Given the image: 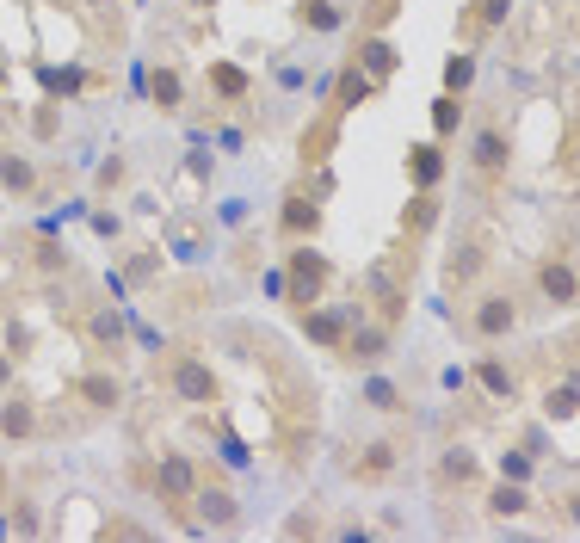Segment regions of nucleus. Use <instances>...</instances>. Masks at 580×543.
I'll use <instances>...</instances> for the list:
<instances>
[{
	"mask_svg": "<svg viewBox=\"0 0 580 543\" xmlns=\"http://www.w3.org/2000/svg\"><path fill=\"white\" fill-rule=\"evenodd\" d=\"M395 13H402V0H365L358 7V31H389Z\"/></svg>",
	"mask_w": 580,
	"mask_h": 543,
	"instance_id": "36",
	"label": "nucleus"
},
{
	"mask_svg": "<svg viewBox=\"0 0 580 543\" xmlns=\"http://www.w3.org/2000/svg\"><path fill=\"white\" fill-rule=\"evenodd\" d=\"M105 537H149V525H136V519H105Z\"/></svg>",
	"mask_w": 580,
	"mask_h": 543,
	"instance_id": "41",
	"label": "nucleus"
},
{
	"mask_svg": "<svg viewBox=\"0 0 580 543\" xmlns=\"http://www.w3.org/2000/svg\"><path fill=\"white\" fill-rule=\"evenodd\" d=\"M75 395L93 414H118L124 408V377L118 371H87V377H75Z\"/></svg>",
	"mask_w": 580,
	"mask_h": 543,
	"instance_id": "19",
	"label": "nucleus"
},
{
	"mask_svg": "<svg viewBox=\"0 0 580 543\" xmlns=\"http://www.w3.org/2000/svg\"><path fill=\"white\" fill-rule=\"evenodd\" d=\"M506 13H513V0H469V13L457 19V31H463V44H482L494 25H506Z\"/></svg>",
	"mask_w": 580,
	"mask_h": 543,
	"instance_id": "21",
	"label": "nucleus"
},
{
	"mask_svg": "<svg viewBox=\"0 0 580 543\" xmlns=\"http://www.w3.org/2000/svg\"><path fill=\"white\" fill-rule=\"evenodd\" d=\"M87 223H93V235H99V241H118V235H124V223H118V210H93Z\"/></svg>",
	"mask_w": 580,
	"mask_h": 543,
	"instance_id": "39",
	"label": "nucleus"
},
{
	"mask_svg": "<svg viewBox=\"0 0 580 543\" xmlns=\"http://www.w3.org/2000/svg\"><path fill=\"white\" fill-rule=\"evenodd\" d=\"M149 99H155V112H186V81H179V68L173 62H161V68H149Z\"/></svg>",
	"mask_w": 580,
	"mask_h": 543,
	"instance_id": "23",
	"label": "nucleus"
},
{
	"mask_svg": "<svg viewBox=\"0 0 580 543\" xmlns=\"http://www.w3.org/2000/svg\"><path fill=\"white\" fill-rule=\"evenodd\" d=\"M0 87H13V68L7 62H0Z\"/></svg>",
	"mask_w": 580,
	"mask_h": 543,
	"instance_id": "45",
	"label": "nucleus"
},
{
	"mask_svg": "<svg viewBox=\"0 0 580 543\" xmlns=\"http://www.w3.org/2000/svg\"><path fill=\"white\" fill-rule=\"evenodd\" d=\"M328 284H334V260H328V253H321L315 241H290V253H284V309L297 315V309L321 303Z\"/></svg>",
	"mask_w": 580,
	"mask_h": 543,
	"instance_id": "2",
	"label": "nucleus"
},
{
	"mask_svg": "<svg viewBox=\"0 0 580 543\" xmlns=\"http://www.w3.org/2000/svg\"><path fill=\"white\" fill-rule=\"evenodd\" d=\"M38 432H44L38 402H31V395H19V389H0V439L25 445V439H38Z\"/></svg>",
	"mask_w": 580,
	"mask_h": 543,
	"instance_id": "11",
	"label": "nucleus"
},
{
	"mask_svg": "<svg viewBox=\"0 0 580 543\" xmlns=\"http://www.w3.org/2000/svg\"><path fill=\"white\" fill-rule=\"evenodd\" d=\"M476 87V50H451L445 56V93H469Z\"/></svg>",
	"mask_w": 580,
	"mask_h": 543,
	"instance_id": "33",
	"label": "nucleus"
},
{
	"mask_svg": "<svg viewBox=\"0 0 580 543\" xmlns=\"http://www.w3.org/2000/svg\"><path fill=\"white\" fill-rule=\"evenodd\" d=\"M500 476H506V482H531V457H525V451H506V457H500Z\"/></svg>",
	"mask_w": 580,
	"mask_h": 543,
	"instance_id": "40",
	"label": "nucleus"
},
{
	"mask_svg": "<svg viewBox=\"0 0 580 543\" xmlns=\"http://www.w3.org/2000/svg\"><path fill=\"white\" fill-rule=\"evenodd\" d=\"M543 414H550V420H574L580 414V383H568V389H543Z\"/></svg>",
	"mask_w": 580,
	"mask_h": 543,
	"instance_id": "35",
	"label": "nucleus"
},
{
	"mask_svg": "<svg viewBox=\"0 0 580 543\" xmlns=\"http://www.w3.org/2000/svg\"><path fill=\"white\" fill-rule=\"evenodd\" d=\"M31 266H38L44 278H68V272H75V260H68V247L56 241V229H44L38 241H31Z\"/></svg>",
	"mask_w": 580,
	"mask_h": 543,
	"instance_id": "28",
	"label": "nucleus"
},
{
	"mask_svg": "<svg viewBox=\"0 0 580 543\" xmlns=\"http://www.w3.org/2000/svg\"><path fill=\"white\" fill-rule=\"evenodd\" d=\"M439 216H445V198L439 192H414L408 210H402V235L408 241H426L432 229H439Z\"/></svg>",
	"mask_w": 580,
	"mask_h": 543,
	"instance_id": "22",
	"label": "nucleus"
},
{
	"mask_svg": "<svg viewBox=\"0 0 580 543\" xmlns=\"http://www.w3.org/2000/svg\"><path fill=\"white\" fill-rule=\"evenodd\" d=\"M358 402L377 408V414H402L408 408V389L395 383V377H365V383H358Z\"/></svg>",
	"mask_w": 580,
	"mask_h": 543,
	"instance_id": "26",
	"label": "nucleus"
},
{
	"mask_svg": "<svg viewBox=\"0 0 580 543\" xmlns=\"http://www.w3.org/2000/svg\"><path fill=\"white\" fill-rule=\"evenodd\" d=\"M445 173H451V155H445L439 136H432V142H414V149H408V179H414V192H439Z\"/></svg>",
	"mask_w": 580,
	"mask_h": 543,
	"instance_id": "16",
	"label": "nucleus"
},
{
	"mask_svg": "<svg viewBox=\"0 0 580 543\" xmlns=\"http://www.w3.org/2000/svg\"><path fill=\"white\" fill-rule=\"evenodd\" d=\"M266 297H278V303H284V266H272V272H266Z\"/></svg>",
	"mask_w": 580,
	"mask_h": 543,
	"instance_id": "42",
	"label": "nucleus"
},
{
	"mask_svg": "<svg viewBox=\"0 0 580 543\" xmlns=\"http://www.w3.org/2000/svg\"><path fill=\"white\" fill-rule=\"evenodd\" d=\"M192 7H198V13H210V7H216V0H192Z\"/></svg>",
	"mask_w": 580,
	"mask_h": 543,
	"instance_id": "46",
	"label": "nucleus"
},
{
	"mask_svg": "<svg viewBox=\"0 0 580 543\" xmlns=\"http://www.w3.org/2000/svg\"><path fill=\"white\" fill-rule=\"evenodd\" d=\"M562 513H568V519L580 525V488H574V494H562Z\"/></svg>",
	"mask_w": 580,
	"mask_h": 543,
	"instance_id": "43",
	"label": "nucleus"
},
{
	"mask_svg": "<svg viewBox=\"0 0 580 543\" xmlns=\"http://www.w3.org/2000/svg\"><path fill=\"white\" fill-rule=\"evenodd\" d=\"M506 167H513V136H506L500 118H482L476 136H469V173H476L482 192H494L500 179H506Z\"/></svg>",
	"mask_w": 580,
	"mask_h": 543,
	"instance_id": "3",
	"label": "nucleus"
},
{
	"mask_svg": "<svg viewBox=\"0 0 580 543\" xmlns=\"http://www.w3.org/2000/svg\"><path fill=\"white\" fill-rule=\"evenodd\" d=\"M482 272H488V247H482V241H457V247L445 253V291H451V297H463Z\"/></svg>",
	"mask_w": 580,
	"mask_h": 543,
	"instance_id": "15",
	"label": "nucleus"
},
{
	"mask_svg": "<svg viewBox=\"0 0 580 543\" xmlns=\"http://www.w3.org/2000/svg\"><path fill=\"white\" fill-rule=\"evenodd\" d=\"M81 334H87L93 352L124 358V309H112V303H87V309H81Z\"/></svg>",
	"mask_w": 580,
	"mask_h": 543,
	"instance_id": "10",
	"label": "nucleus"
},
{
	"mask_svg": "<svg viewBox=\"0 0 580 543\" xmlns=\"http://www.w3.org/2000/svg\"><path fill=\"white\" fill-rule=\"evenodd\" d=\"M297 25L334 38V31H346V13H340V0H297Z\"/></svg>",
	"mask_w": 580,
	"mask_h": 543,
	"instance_id": "27",
	"label": "nucleus"
},
{
	"mask_svg": "<svg viewBox=\"0 0 580 543\" xmlns=\"http://www.w3.org/2000/svg\"><path fill=\"white\" fill-rule=\"evenodd\" d=\"M321 192L315 186H290L284 198H278V241L290 247V241H315L321 235Z\"/></svg>",
	"mask_w": 580,
	"mask_h": 543,
	"instance_id": "5",
	"label": "nucleus"
},
{
	"mask_svg": "<svg viewBox=\"0 0 580 543\" xmlns=\"http://www.w3.org/2000/svg\"><path fill=\"white\" fill-rule=\"evenodd\" d=\"M519 328V303L506 297V291H482L476 303H469V334H476L482 346H494V340H506Z\"/></svg>",
	"mask_w": 580,
	"mask_h": 543,
	"instance_id": "8",
	"label": "nucleus"
},
{
	"mask_svg": "<svg viewBox=\"0 0 580 543\" xmlns=\"http://www.w3.org/2000/svg\"><path fill=\"white\" fill-rule=\"evenodd\" d=\"M31 130H38L44 142H50V136L62 130V112H56V99H44V105H38V112H31Z\"/></svg>",
	"mask_w": 580,
	"mask_h": 543,
	"instance_id": "37",
	"label": "nucleus"
},
{
	"mask_svg": "<svg viewBox=\"0 0 580 543\" xmlns=\"http://www.w3.org/2000/svg\"><path fill=\"white\" fill-rule=\"evenodd\" d=\"M488 513L494 519H519V513H531V494H525V482H494V494H488Z\"/></svg>",
	"mask_w": 580,
	"mask_h": 543,
	"instance_id": "32",
	"label": "nucleus"
},
{
	"mask_svg": "<svg viewBox=\"0 0 580 543\" xmlns=\"http://www.w3.org/2000/svg\"><path fill=\"white\" fill-rule=\"evenodd\" d=\"M204 81H210V93H216L210 105H241V99L253 93L247 68H235V62H210V75H204Z\"/></svg>",
	"mask_w": 580,
	"mask_h": 543,
	"instance_id": "24",
	"label": "nucleus"
},
{
	"mask_svg": "<svg viewBox=\"0 0 580 543\" xmlns=\"http://www.w3.org/2000/svg\"><path fill=\"white\" fill-rule=\"evenodd\" d=\"M0 389H13V352H0Z\"/></svg>",
	"mask_w": 580,
	"mask_h": 543,
	"instance_id": "44",
	"label": "nucleus"
},
{
	"mask_svg": "<svg viewBox=\"0 0 580 543\" xmlns=\"http://www.w3.org/2000/svg\"><path fill=\"white\" fill-rule=\"evenodd\" d=\"M315 531H321L315 506H303V513H290V519H284V537H315Z\"/></svg>",
	"mask_w": 580,
	"mask_h": 543,
	"instance_id": "38",
	"label": "nucleus"
},
{
	"mask_svg": "<svg viewBox=\"0 0 580 543\" xmlns=\"http://www.w3.org/2000/svg\"><path fill=\"white\" fill-rule=\"evenodd\" d=\"M297 149H303V167H328V161H334V149H340V112H334V105L303 124Z\"/></svg>",
	"mask_w": 580,
	"mask_h": 543,
	"instance_id": "12",
	"label": "nucleus"
},
{
	"mask_svg": "<svg viewBox=\"0 0 580 543\" xmlns=\"http://www.w3.org/2000/svg\"><path fill=\"white\" fill-rule=\"evenodd\" d=\"M352 62L365 68V75L383 87V81H395V68H402V50H395L383 31H358V44H352Z\"/></svg>",
	"mask_w": 580,
	"mask_h": 543,
	"instance_id": "13",
	"label": "nucleus"
},
{
	"mask_svg": "<svg viewBox=\"0 0 580 543\" xmlns=\"http://www.w3.org/2000/svg\"><path fill=\"white\" fill-rule=\"evenodd\" d=\"M161 278V247H124V284L130 291H149Z\"/></svg>",
	"mask_w": 580,
	"mask_h": 543,
	"instance_id": "29",
	"label": "nucleus"
},
{
	"mask_svg": "<svg viewBox=\"0 0 580 543\" xmlns=\"http://www.w3.org/2000/svg\"><path fill=\"white\" fill-rule=\"evenodd\" d=\"M93 186H99V198L124 192V186H130V161H124V155H105V161H99V173H93Z\"/></svg>",
	"mask_w": 580,
	"mask_h": 543,
	"instance_id": "34",
	"label": "nucleus"
},
{
	"mask_svg": "<svg viewBox=\"0 0 580 543\" xmlns=\"http://www.w3.org/2000/svg\"><path fill=\"white\" fill-rule=\"evenodd\" d=\"M432 482H439V494H451V488H476V482H482L476 451H463V445L439 451V463H432Z\"/></svg>",
	"mask_w": 580,
	"mask_h": 543,
	"instance_id": "17",
	"label": "nucleus"
},
{
	"mask_svg": "<svg viewBox=\"0 0 580 543\" xmlns=\"http://www.w3.org/2000/svg\"><path fill=\"white\" fill-rule=\"evenodd\" d=\"M161 235H167V247L179 253V260H204L210 253V223H198V216H173Z\"/></svg>",
	"mask_w": 580,
	"mask_h": 543,
	"instance_id": "20",
	"label": "nucleus"
},
{
	"mask_svg": "<svg viewBox=\"0 0 580 543\" xmlns=\"http://www.w3.org/2000/svg\"><path fill=\"white\" fill-rule=\"evenodd\" d=\"M537 291H543V303H550V309H574V297H580V278H574V266L562 260V253L537 266Z\"/></svg>",
	"mask_w": 580,
	"mask_h": 543,
	"instance_id": "18",
	"label": "nucleus"
},
{
	"mask_svg": "<svg viewBox=\"0 0 580 543\" xmlns=\"http://www.w3.org/2000/svg\"><path fill=\"white\" fill-rule=\"evenodd\" d=\"M192 519H198V531H235L241 525V500L216 482V476H204L198 494H192Z\"/></svg>",
	"mask_w": 580,
	"mask_h": 543,
	"instance_id": "9",
	"label": "nucleus"
},
{
	"mask_svg": "<svg viewBox=\"0 0 580 543\" xmlns=\"http://www.w3.org/2000/svg\"><path fill=\"white\" fill-rule=\"evenodd\" d=\"M402 463H408L402 439H371V445H358V457L346 463V476L358 488H389L395 476H402Z\"/></svg>",
	"mask_w": 580,
	"mask_h": 543,
	"instance_id": "6",
	"label": "nucleus"
},
{
	"mask_svg": "<svg viewBox=\"0 0 580 543\" xmlns=\"http://www.w3.org/2000/svg\"><path fill=\"white\" fill-rule=\"evenodd\" d=\"M161 389L173 395L179 408H198V414H210L216 402H223V383H216V371H210V358L198 352V346H173L167 358H161Z\"/></svg>",
	"mask_w": 580,
	"mask_h": 543,
	"instance_id": "1",
	"label": "nucleus"
},
{
	"mask_svg": "<svg viewBox=\"0 0 580 543\" xmlns=\"http://www.w3.org/2000/svg\"><path fill=\"white\" fill-rule=\"evenodd\" d=\"M463 124H469V105H463V93H439V99H432V136H439V142H451Z\"/></svg>",
	"mask_w": 580,
	"mask_h": 543,
	"instance_id": "30",
	"label": "nucleus"
},
{
	"mask_svg": "<svg viewBox=\"0 0 580 543\" xmlns=\"http://www.w3.org/2000/svg\"><path fill=\"white\" fill-rule=\"evenodd\" d=\"M389 352H395V328H389V321H377V315H358L352 328H346V346L334 358H340V365H352V371H377Z\"/></svg>",
	"mask_w": 580,
	"mask_h": 543,
	"instance_id": "4",
	"label": "nucleus"
},
{
	"mask_svg": "<svg viewBox=\"0 0 580 543\" xmlns=\"http://www.w3.org/2000/svg\"><path fill=\"white\" fill-rule=\"evenodd\" d=\"M328 99H334V112L346 118V112H358V105H365V99H377V81L365 75V68H358L352 56L334 68V81H328Z\"/></svg>",
	"mask_w": 580,
	"mask_h": 543,
	"instance_id": "14",
	"label": "nucleus"
},
{
	"mask_svg": "<svg viewBox=\"0 0 580 543\" xmlns=\"http://www.w3.org/2000/svg\"><path fill=\"white\" fill-rule=\"evenodd\" d=\"M476 383L494 395V402H513V395H519V371H513V365H500L494 352H482V358H476Z\"/></svg>",
	"mask_w": 580,
	"mask_h": 543,
	"instance_id": "25",
	"label": "nucleus"
},
{
	"mask_svg": "<svg viewBox=\"0 0 580 543\" xmlns=\"http://www.w3.org/2000/svg\"><path fill=\"white\" fill-rule=\"evenodd\" d=\"M365 315V303H346V309H328V303H309V309H297V328H303V340L309 346H321V352H340L346 346V328Z\"/></svg>",
	"mask_w": 580,
	"mask_h": 543,
	"instance_id": "7",
	"label": "nucleus"
},
{
	"mask_svg": "<svg viewBox=\"0 0 580 543\" xmlns=\"http://www.w3.org/2000/svg\"><path fill=\"white\" fill-rule=\"evenodd\" d=\"M0 179H7L19 198L38 192V167H31V155H19V149H0Z\"/></svg>",
	"mask_w": 580,
	"mask_h": 543,
	"instance_id": "31",
	"label": "nucleus"
}]
</instances>
